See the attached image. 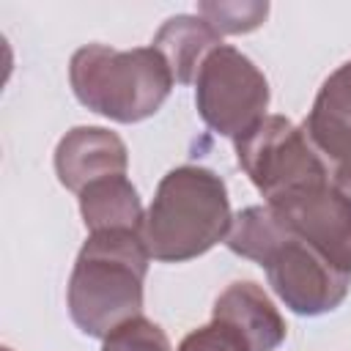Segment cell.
I'll list each match as a JSON object with an SVG mask.
<instances>
[{
  "label": "cell",
  "instance_id": "6da1fadb",
  "mask_svg": "<svg viewBox=\"0 0 351 351\" xmlns=\"http://www.w3.org/2000/svg\"><path fill=\"white\" fill-rule=\"evenodd\" d=\"M151 252L137 230L90 233L69 277V313L80 332L107 337L143 315V282Z\"/></svg>",
  "mask_w": 351,
  "mask_h": 351
},
{
  "label": "cell",
  "instance_id": "7a4b0ae2",
  "mask_svg": "<svg viewBox=\"0 0 351 351\" xmlns=\"http://www.w3.org/2000/svg\"><path fill=\"white\" fill-rule=\"evenodd\" d=\"M230 222L225 181L208 167L181 165L159 181L145 211L143 241L151 258L184 263L228 239Z\"/></svg>",
  "mask_w": 351,
  "mask_h": 351
},
{
  "label": "cell",
  "instance_id": "3957f363",
  "mask_svg": "<svg viewBox=\"0 0 351 351\" xmlns=\"http://www.w3.org/2000/svg\"><path fill=\"white\" fill-rule=\"evenodd\" d=\"M69 80L80 104L118 123L151 118L176 82L154 47L112 49L104 44L80 47L71 55Z\"/></svg>",
  "mask_w": 351,
  "mask_h": 351
},
{
  "label": "cell",
  "instance_id": "277c9868",
  "mask_svg": "<svg viewBox=\"0 0 351 351\" xmlns=\"http://www.w3.org/2000/svg\"><path fill=\"white\" fill-rule=\"evenodd\" d=\"M195 107L208 129L239 140L266 118L269 82L244 52L222 44L195 77Z\"/></svg>",
  "mask_w": 351,
  "mask_h": 351
},
{
  "label": "cell",
  "instance_id": "5b68a950",
  "mask_svg": "<svg viewBox=\"0 0 351 351\" xmlns=\"http://www.w3.org/2000/svg\"><path fill=\"white\" fill-rule=\"evenodd\" d=\"M233 145L241 170L266 203L293 189L329 181L326 162L313 148L304 129L285 115H266L252 132L233 140Z\"/></svg>",
  "mask_w": 351,
  "mask_h": 351
},
{
  "label": "cell",
  "instance_id": "8992f818",
  "mask_svg": "<svg viewBox=\"0 0 351 351\" xmlns=\"http://www.w3.org/2000/svg\"><path fill=\"white\" fill-rule=\"evenodd\" d=\"M285 225V222H282ZM269 285L296 315L332 313L348 293L351 274L337 271L324 255L288 228L261 258Z\"/></svg>",
  "mask_w": 351,
  "mask_h": 351
},
{
  "label": "cell",
  "instance_id": "52a82bcc",
  "mask_svg": "<svg viewBox=\"0 0 351 351\" xmlns=\"http://www.w3.org/2000/svg\"><path fill=\"white\" fill-rule=\"evenodd\" d=\"M266 206L337 271L351 274V197L332 181L293 189Z\"/></svg>",
  "mask_w": 351,
  "mask_h": 351
},
{
  "label": "cell",
  "instance_id": "ba28073f",
  "mask_svg": "<svg viewBox=\"0 0 351 351\" xmlns=\"http://www.w3.org/2000/svg\"><path fill=\"white\" fill-rule=\"evenodd\" d=\"M129 154L123 140L101 126H74L60 137L55 148L58 181L77 195L99 178L123 176Z\"/></svg>",
  "mask_w": 351,
  "mask_h": 351
},
{
  "label": "cell",
  "instance_id": "9c48e42d",
  "mask_svg": "<svg viewBox=\"0 0 351 351\" xmlns=\"http://www.w3.org/2000/svg\"><path fill=\"white\" fill-rule=\"evenodd\" d=\"M302 129L326 167L351 159V60L324 80Z\"/></svg>",
  "mask_w": 351,
  "mask_h": 351
},
{
  "label": "cell",
  "instance_id": "30bf717a",
  "mask_svg": "<svg viewBox=\"0 0 351 351\" xmlns=\"http://www.w3.org/2000/svg\"><path fill=\"white\" fill-rule=\"evenodd\" d=\"M211 318L230 324L250 351H274L285 340V321L266 291L252 280L230 282L214 302Z\"/></svg>",
  "mask_w": 351,
  "mask_h": 351
},
{
  "label": "cell",
  "instance_id": "8fae6325",
  "mask_svg": "<svg viewBox=\"0 0 351 351\" xmlns=\"http://www.w3.org/2000/svg\"><path fill=\"white\" fill-rule=\"evenodd\" d=\"M165 63L173 71V80L181 85L195 82L203 60L222 47V36L203 19V16H189V14H178L170 16L154 36L151 44Z\"/></svg>",
  "mask_w": 351,
  "mask_h": 351
},
{
  "label": "cell",
  "instance_id": "7c38bea8",
  "mask_svg": "<svg viewBox=\"0 0 351 351\" xmlns=\"http://www.w3.org/2000/svg\"><path fill=\"white\" fill-rule=\"evenodd\" d=\"M80 214L90 233L137 230L143 233V203L126 176H107L80 192Z\"/></svg>",
  "mask_w": 351,
  "mask_h": 351
},
{
  "label": "cell",
  "instance_id": "4fadbf2b",
  "mask_svg": "<svg viewBox=\"0 0 351 351\" xmlns=\"http://www.w3.org/2000/svg\"><path fill=\"white\" fill-rule=\"evenodd\" d=\"M197 14L219 33V36H239L250 33L263 25L269 14V3L263 0H203L197 3Z\"/></svg>",
  "mask_w": 351,
  "mask_h": 351
},
{
  "label": "cell",
  "instance_id": "5bb4252c",
  "mask_svg": "<svg viewBox=\"0 0 351 351\" xmlns=\"http://www.w3.org/2000/svg\"><path fill=\"white\" fill-rule=\"evenodd\" d=\"M101 351H173L165 329L143 315L121 324L104 337Z\"/></svg>",
  "mask_w": 351,
  "mask_h": 351
},
{
  "label": "cell",
  "instance_id": "9a60e30c",
  "mask_svg": "<svg viewBox=\"0 0 351 351\" xmlns=\"http://www.w3.org/2000/svg\"><path fill=\"white\" fill-rule=\"evenodd\" d=\"M178 351H250V346L230 324L211 318V324L189 332Z\"/></svg>",
  "mask_w": 351,
  "mask_h": 351
},
{
  "label": "cell",
  "instance_id": "2e32d148",
  "mask_svg": "<svg viewBox=\"0 0 351 351\" xmlns=\"http://www.w3.org/2000/svg\"><path fill=\"white\" fill-rule=\"evenodd\" d=\"M326 170H329V181H332V186H337L346 197H351V159L335 162V165H329Z\"/></svg>",
  "mask_w": 351,
  "mask_h": 351
},
{
  "label": "cell",
  "instance_id": "e0dca14e",
  "mask_svg": "<svg viewBox=\"0 0 351 351\" xmlns=\"http://www.w3.org/2000/svg\"><path fill=\"white\" fill-rule=\"evenodd\" d=\"M3 351H11V348H3Z\"/></svg>",
  "mask_w": 351,
  "mask_h": 351
}]
</instances>
